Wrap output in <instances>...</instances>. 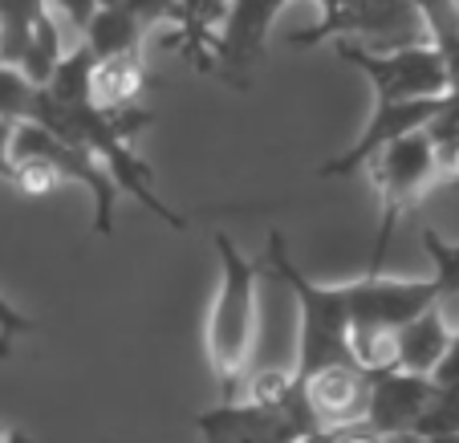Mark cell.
<instances>
[{
  "label": "cell",
  "instance_id": "1",
  "mask_svg": "<svg viewBox=\"0 0 459 443\" xmlns=\"http://www.w3.org/2000/svg\"><path fill=\"white\" fill-rule=\"evenodd\" d=\"M220 289L208 313V362L216 374L220 403L236 399L248 378V358L256 346V281L264 261H248L228 232H216Z\"/></svg>",
  "mask_w": 459,
  "mask_h": 443
},
{
  "label": "cell",
  "instance_id": "2",
  "mask_svg": "<svg viewBox=\"0 0 459 443\" xmlns=\"http://www.w3.org/2000/svg\"><path fill=\"white\" fill-rule=\"evenodd\" d=\"M350 322V354L362 370H390V338L431 305H443V285L435 277H386L366 273L342 285Z\"/></svg>",
  "mask_w": 459,
  "mask_h": 443
},
{
  "label": "cell",
  "instance_id": "3",
  "mask_svg": "<svg viewBox=\"0 0 459 443\" xmlns=\"http://www.w3.org/2000/svg\"><path fill=\"white\" fill-rule=\"evenodd\" d=\"M264 265L289 285L301 309V342H297V370L293 383H305L321 370L333 366H358L350 354V322H346V301H342V285H317L309 281L285 252V236L273 232Z\"/></svg>",
  "mask_w": 459,
  "mask_h": 443
},
{
  "label": "cell",
  "instance_id": "4",
  "mask_svg": "<svg viewBox=\"0 0 459 443\" xmlns=\"http://www.w3.org/2000/svg\"><path fill=\"white\" fill-rule=\"evenodd\" d=\"M204 443H309L325 435L305 403L301 387L281 403L228 399L191 419Z\"/></svg>",
  "mask_w": 459,
  "mask_h": 443
},
{
  "label": "cell",
  "instance_id": "5",
  "mask_svg": "<svg viewBox=\"0 0 459 443\" xmlns=\"http://www.w3.org/2000/svg\"><path fill=\"white\" fill-rule=\"evenodd\" d=\"M366 171H374V183H378V240H374V256L366 273H382L390 252V236L399 228V220L431 192L439 175H435V147L423 131L411 135V139L390 143L378 159H374Z\"/></svg>",
  "mask_w": 459,
  "mask_h": 443
},
{
  "label": "cell",
  "instance_id": "6",
  "mask_svg": "<svg viewBox=\"0 0 459 443\" xmlns=\"http://www.w3.org/2000/svg\"><path fill=\"white\" fill-rule=\"evenodd\" d=\"M333 53L370 78L374 106L423 102V98H443L451 90L447 65L435 53V45H427V41L399 45V49H362V45L338 41Z\"/></svg>",
  "mask_w": 459,
  "mask_h": 443
},
{
  "label": "cell",
  "instance_id": "7",
  "mask_svg": "<svg viewBox=\"0 0 459 443\" xmlns=\"http://www.w3.org/2000/svg\"><path fill=\"white\" fill-rule=\"evenodd\" d=\"M13 159H33L45 163L61 183L70 179L78 183L82 192L94 200V232L110 236L114 232V208H118V187L110 183V175L98 167V159L90 155L82 143L74 139H57V135L41 131L33 122H21L13 131Z\"/></svg>",
  "mask_w": 459,
  "mask_h": 443
},
{
  "label": "cell",
  "instance_id": "8",
  "mask_svg": "<svg viewBox=\"0 0 459 443\" xmlns=\"http://www.w3.org/2000/svg\"><path fill=\"white\" fill-rule=\"evenodd\" d=\"M285 4L289 0H228L224 21H220L216 37H212L204 65H212L224 82L244 90L252 82V74H256L260 57H264L269 29Z\"/></svg>",
  "mask_w": 459,
  "mask_h": 443
},
{
  "label": "cell",
  "instance_id": "9",
  "mask_svg": "<svg viewBox=\"0 0 459 443\" xmlns=\"http://www.w3.org/2000/svg\"><path fill=\"white\" fill-rule=\"evenodd\" d=\"M435 387L423 374L407 370H374L370 378V407H366L362 427L382 439H399V435H415L423 415L431 411Z\"/></svg>",
  "mask_w": 459,
  "mask_h": 443
},
{
  "label": "cell",
  "instance_id": "10",
  "mask_svg": "<svg viewBox=\"0 0 459 443\" xmlns=\"http://www.w3.org/2000/svg\"><path fill=\"white\" fill-rule=\"evenodd\" d=\"M370 378L374 370H362V366H333L297 387L321 431H346V427H362L366 407H370Z\"/></svg>",
  "mask_w": 459,
  "mask_h": 443
},
{
  "label": "cell",
  "instance_id": "11",
  "mask_svg": "<svg viewBox=\"0 0 459 443\" xmlns=\"http://www.w3.org/2000/svg\"><path fill=\"white\" fill-rule=\"evenodd\" d=\"M447 346H451V330L443 322V305H431V309L419 313L415 322H407L390 338V366L431 378L435 366L447 354Z\"/></svg>",
  "mask_w": 459,
  "mask_h": 443
},
{
  "label": "cell",
  "instance_id": "12",
  "mask_svg": "<svg viewBox=\"0 0 459 443\" xmlns=\"http://www.w3.org/2000/svg\"><path fill=\"white\" fill-rule=\"evenodd\" d=\"M147 65L143 57H114L94 61V82H90V102L98 110H143V94H147Z\"/></svg>",
  "mask_w": 459,
  "mask_h": 443
},
{
  "label": "cell",
  "instance_id": "13",
  "mask_svg": "<svg viewBox=\"0 0 459 443\" xmlns=\"http://www.w3.org/2000/svg\"><path fill=\"white\" fill-rule=\"evenodd\" d=\"M147 33L151 29H143L139 21H130V17H122V13H110V9H98L78 45L94 61L143 57V41H147Z\"/></svg>",
  "mask_w": 459,
  "mask_h": 443
},
{
  "label": "cell",
  "instance_id": "14",
  "mask_svg": "<svg viewBox=\"0 0 459 443\" xmlns=\"http://www.w3.org/2000/svg\"><path fill=\"white\" fill-rule=\"evenodd\" d=\"M49 17L45 0H0V65L21 70L37 25Z\"/></svg>",
  "mask_w": 459,
  "mask_h": 443
},
{
  "label": "cell",
  "instance_id": "15",
  "mask_svg": "<svg viewBox=\"0 0 459 443\" xmlns=\"http://www.w3.org/2000/svg\"><path fill=\"white\" fill-rule=\"evenodd\" d=\"M415 9L427 45H435V53L447 65L451 90H459V0H415Z\"/></svg>",
  "mask_w": 459,
  "mask_h": 443
},
{
  "label": "cell",
  "instance_id": "16",
  "mask_svg": "<svg viewBox=\"0 0 459 443\" xmlns=\"http://www.w3.org/2000/svg\"><path fill=\"white\" fill-rule=\"evenodd\" d=\"M37 94H41V86H33V82H29L21 70L0 65V122H9V126L33 122Z\"/></svg>",
  "mask_w": 459,
  "mask_h": 443
},
{
  "label": "cell",
  "instance_id": "17",
  "mask_svg": "<svg viewBox=\"0 0 459 443\" xmlns=\"http://www.w3.org/2000/svg\"><path fill=\"white\" fill-rule=\"evenodd\" d=\"M98 9L122 13V17L139 21L143 29H159V25L183 29V4L179 0H98Z\"/></svg>",
  "mask_w": 459,
  "mask_h": 443
},
{
  "label": "cell",
  "instance_id": "18",
  "mask_svg": "<svg viewBox=\"0 0 459 443\" xmlns=\"http://www.w3.org/2000/svg\"><path fill=\"white\" fill-rule=\"evenodd\" d=\"M9 183H17L25 195H49V192H57V175L49 171L45 163H33V159H13V179Z\"/></svg>",
  "mask_w": 459,
  "mask_h": 443
},
{
  "label": "cell",
  "instance_id": "19",
  "mask_svg": "<svg viewBox=\"0 0 459 443\" xmlns=\"http://www.w3.org/2000/svg\"><path fill=\"white\" fill-rule=\"evenodd\" d=\"M431 387H435V399L431 403H455L459 399V330L451 334L447 354H443V362L435 366Z\"/></svg>",
  "mask_w": 459,
  "mask_h": 443
},
{
  "label": "cell",
  "instance_id": "20",
  "mask_svg": "<svg viewBox=\"0 0 459 443\" xmlns=\"http://www.w3.org/2000/svg\"><path fill=\"white\" fill-rule=\"evenodd\" d=\"M45 9H49L53 21H65V25L74 29V37L82 41L86 25L94 21V13H98V0H45Z\"/></svg>",
  "mask_w": 459,
  "mask_h": 443
},
{
  "label": "cell",
  "instance_id": "21",
  "mask_svg": "<svg viewBox=\"0 0 459 443\" xmlns=\"http://www.w3.org/2000/svg\"><path fill=\"white\" fill-rule=\"evenodd\" d=\"M25 334H33V317H25L17 305L0 297V358L9 354L13 342L25 338Z\"/></svg>",
  "mask_w": 459,
  "mask_h": 443
},
{
  "label": "cell",
  "instance_id": "22",
  "mask_svg": "<svg viewBox=\"0 0 459 443\" xmlns=\"http://www.w3.org/2000/svg\"><path fill=\"white\" fill-rule=\"evenodd\" d=\"M415 435H459V399L431 403V411H427L423 423L415 427Z\"/></svg>",
  "mask_w": 459,
  "mask_h": 443
},
{
  "label": "cell",
  "instance_id": "23",
  "mask_svg": "<svg viewBox=\"0 0 459 443\" xmlns=\"http://www.w3.org/2000/svg\"><path fill=\"white\" fill-rule=\"evenodd\" d=\"M13 131H17V126L0 122V175H4V179H13Z\"/></svg>",
  "mask_w": 459,
  "mask_h": 443
},
{
  "label": "cell",
  "instance_id": "24",
  "mask_svg": "<svg viewBox=\"0 0 459 443\" xmlns=\"http://www.w3.org/2000/svg\"><path fill=\"white\" fill-rule=\"evenodd\" d=\"M317 4H321V17H333V13L350 9V4H358V0H317Z\"/></svg>",
  "mask_w": 459,
  "mask_h": 443
},
{
  "label": "cell",
  "instance_id": "25",
  "mask_svg": "<svg viewBox=\"0 0 459 443\" xmlns=\"http://www.w3.org/2000/svg\"><path fill=\"white\" fill-rule=\"evenodd\" d=\"M0 443H33L25 431H17V427H0Z\"/></svg>",
  "mask_w": 459,
  "mask_h": 443
}]
</instances>
